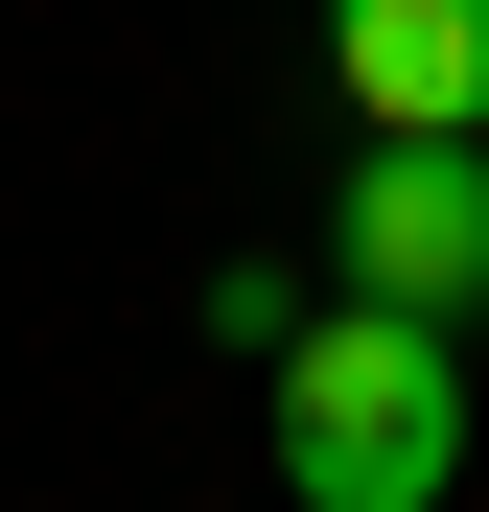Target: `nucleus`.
<instances>
[{"instance_id":"3","label":"nucleus","mask_w":489,"mask_h":512,"mask_svg":"<svg viewBox=\"0 0 489 512\" xmlns=\"http://www.w3.org/2000/svg\"><path fill=\"white\" fill-rule=\"evenodd\" d=\"M326 94L373 140H489V0H326Z\"/></svg>"},{"instance_id":"1","label":"nucleus","mask_w":489,"mask_h":512,"mask_svg":"<svg viewBox=\"0 0 489 512\" xmlns=\"http://www.w3.org/2000/svg\"><path fill=\"white\" fill-rule=\"evenodd\" d=\"M443 466H466V326H420V303L280 326V489L303 512H443Z\"/></svg>"},{"instance_id":"2","label":"nucleus","mask_w":489,"mask_h":512,"mask_svg":"<svg viewBox=\"0 0 489 512\" xmlns=\"http://www.w3.org/2000/svg\"><path fill=\"white\" fill-rule=\"evenodd\" d=\"M326 280L466 326V303H489V140H350V187H326Z\"/></svg>"}]
</instances>
